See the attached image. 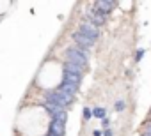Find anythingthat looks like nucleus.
Masks as SVG:
<instances>
[{
	"instance_id": "nucleus-11",
	"label": "nucleus",
	"mask_w": 151,
	"mask_h": 136,
	"mask_svg": "<svg viewBox=\"0 0 151 136\" xmlns=\"http://www.w3.org/2000/svg\"><path fill=\"white\" fill-rule=\"evenodd\" d=\"M93 134H94V136H101V131H98V129H96V131H94Z\"/></svg>"
},
{
	"instance_id": "nucleus-3",
	"label": "nucleus",
	"mask_w": 151,
	"mask_h": 136,
	"mask_svg": "<svg viewBox=\"0 0 151 136\" xmlns=\"http://www.w3.org/2000/svg\"><path fill=\"white\" fill-rule=\"evenodd\" d=\"M77 32H80V34H82L84 37H87V39H91L93 42H96V39H98V34H100L96 25H93V23H86V21H84V23L78 27V30H77Z\"/></svg>"
},
{
	"instance_id": "nucleus-2",
	"label": "nucleus",
	"mask_w": 151,
	"mask_h": 136,
	"mask_svg": "<svg viewBox=\"0 0 151 136\" xmlns=\"http://www.w3.org/2000/svg\"><path fill=\"white\" fill-rule=\"evenodd\" d=\"M45 101L53 103V104H57V106H60V108H64V110H66V108L73 103V96L66 94V92H64V90H60V89H55V90H52V92H48V94H46Z\"/></svg>"
},
{
	"instance_id": "nucleus-13",
	"label": "nucleus",
	"mask_w": 151,
	"mask_h": 136,
	"mask_svg": "<svg viewBox=\"0 0 151 136\" xmlns=\"http://www.w3.org/2000/svg\"><path fill=\"white\" fill-rule=\"evenodd\" d=\"M149 122H151V110H149Z\"/></svg>"
},
{
	"instance_id": "nucleus-9",
	"label": "nucleus",
	"mask_w": 151,
	"mask_h": 136,
	"mask_svg": "<svg viewBox=\"0 0 151 136\" xmlns=\"http://www.w3.org/2000/svg\"><path fill=\"white\" fill-rule=\"evenodd\" d=\"M142 55H144V50H137V53H135V62H139V60L142 58Z\"/></svg>"
},
{
	"instance_id": "nucleus-8",
	"label": "nucleus",
	"mask_w": 151,
	"mask_h": 136,
	"mask_svg": "<svg viewBox=\"0 0 151 136\" xmlns=\"http://www.w3.org/2000/svg\"><path fill=\"white\" fill-rule=\"evenodd\" d=\"M124 106H126V104H124V101H117V103H116V110H117V111L124 110Z\"/></svg>"
},
{
	"instance_id": "nucleus-5",
	"label": "nucleus",
	"mask_w": 151,
	"mask_h": 136,
	"mask_svg": "<svg viewBox=\"0 0 151 136\" xmlns=\"http://www.w3.org/2000/svg\"><path fill=\"white\" fill-rule=\"evenodd\" d=\"M64 124L62 120H52L50 122V134L52 136H64Z\"/></svg>"
},
{
	"instance_id": "nucleus-6",
	"label": "nucleus",
	"mask_w": 151,
	"mask_h": 136,
	"mask_svg": "<svg viewBox=\"0 0 151 136\" xmlns=\"http://www.w3.org/2000/svg\"><path fill=\"white\" fill-rule=\"evenodd\" d=\"M93 115H94L96 118L105 120V117H107V110H105V108H101V106H98V108H94V110H93Z\"/></svg>"
},
{
	"instance_id": "nucleus-10",
	"label": "nucleus",
	"mask_w": 151,
	"mask_h": 136,
	"mask_svg": "<svg viewBox=\"0 0 151 136\" xmlns=\"http://www.w3.org/2000/svg\"><path fill=\"white\" fill-rule=\"evenodd\" d=\"M103 136H112V131H110V129H105V132H103Z\"/></svg>"
},
{
	"instance_id": "nucleus-1",
	"label": "nucleus",
	"mask_w": 151,
	"mask_h": 136,
	"mask_svg": "<svg viewBox=\"0 0 151 136\" xmlns=\"http://www.w3.org/2000/svg\"><path fill=\"white\" fill-rule=\"evenodd\" d=\"M64 62H71L75 65H78L80 69L86 71V67H87V53L84 50H80L77 44L75 46H69L66 50V60Z\"/></svg>"
},
{
	"instance_id": "nucleus-14",
	"label": "nucleus",
	"mask_w": 151,
	"mask_h": 136,
	"mask_svg": "<svg viewBox=\"0 0 151 136\" xmlns=\"http://www.w3.org/2000/svg\"><path fill=\"white\" fill-rule=\"evenodd\" d=\"M48 136H52V134H48Z\"/></svg>"
},
{
	"instance_id": "nucleus-4",
	"label": "nucleus",
	"mask_w": 151,
	"mask_h": 136,
	"mask_svg": "<svg viewBox=\"0 0 151 136\" xmlns=\"http://www.w3.org/2000/svg\"><path fill=\"white\" fill-rule=\"evenodd\" d=\"M114 7H116V2H112V0H109V2H107V0H101V2H96V4H94V9L100 11V13L105 14V16H107Z\"/></svg>"
},
{
	"instance_id": "nucleus-7",
	"label": "nucleus",
	"mask_w": 151,
	"mask_h": 136,
	"mask_svg": "<svg viewBox=\"0 0 151 136\" xmlns=\"http://www.w3.org/2000/svg\"><path fill=\"white\" fill-rule=\"evenodd\" d=\"M91 117H93V110H91V108H84V118L89 120Z\"/></svg>"
},
{
	"instance_id": "nucleus-12",
	"label": "nucleus",
	"mask_w": 151,
	"mask_h": 136,
	"mask_svg": "<svg viewBox=\"0 0 151 136\" xmlns=\"http://www.w3.org/2000/svg\"><path fill=\"white\" fill-rule=\"evenodd\" d=\"M142 136H151V132H144V134H142Z\"/></svg>"
}]
</instances>
